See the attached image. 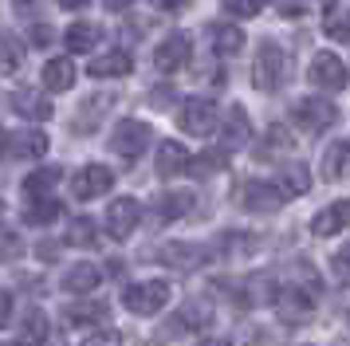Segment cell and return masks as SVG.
Returning <instances> with one entry per match:
<instances>
[{
  "mask_svg": "<svg viewBox=\"0 0 350 346\" xmlns=\"http://www.w3.org/2000/svg\"><path fill=\"white\" fill-rule=\"evenodd\" d=\"M224 165H228V154H224V150H208V154L193 157L189 173H197V177H205V173H217V170H224Z\"/></svg>",
  "mask_w": 350,
  "mask_h": 346,
  "instance_id": "obj_31",
  "label": "cell"
},
{
  "mask_svg": "<svg viewBox=\"0 0 350 346\" xmlns=\"http://www.w3.org/2000/svg\"><path fill=\"white\" fill-rule=\"evenodd\" d=\"M264 8V0H224V12L228 16H240V20H248Z\"/></svg>",
  "mask_w": 350,
  "mask_h": 346,
  "instance_id": "obj_34",
  "label": "cell"
},
{
  "mask_svg": "<svg viewBox=\"0 0 350 346\" xmlns=\"http://www.w3.org/2000/svg\"><path fill=\"white\" fill-rule=\"evenodd\" d=\"M138 220H142V204L134 201V197H118V201H111V209H107V232H111L114 240H126V236L138 228Z\"/></svg>",
  "mask_w": 350,
  "mask_h": 346,
  "instance_id": "obj_10",
  "label": "cell"
},
{
  "mask_svg": "<svg viewBox=\"0 0 350 346\" xmlns=\"http://www.w3.org/2000/svg\"><path fill=\"white\" fill-rule=\"evenodd\" d=\"M103 4H107L111 12H122V8H130V4H134V0H103Z\"/></svg>",
  "mask_w": 350,
  "mask_h": 346,
  "instance_id": "obj_41",
  "label": "cell"
},
{
  "mask_svg": "<svg viewBox=\"0 0 350 346\" xmlns=\"http://www.w3.org/2000/svg\"><path fill=\"white\" fill-rule=\"evenodd\" d=\"M197 346H228V338H201Z\"/></svg>",
  "mask_w": 350,
  "mask_h": 346,
  "instance_id": "obj_45",
  "label": "cell"
},
{
  "mask_svg": "<svg viewBox=\"0 0 350 346\" xmlns=\"http://www.w3.org/2000/svg\"><path fill=\"white\" fill-rule=\"evenodd\" d=\"M64 181V170L59 165H44V170H36L24 177V201H40V197H51L55 189Z\"/></svg>",
  "mask_w": 350,
  "mask_h": 346,
  "instance_id": "obj_16",
  "label": "cell"
},
{
  "mask_svg": "<svg viewBox=\"0 0 350 346\" xmlns=\"http://www.w3.org/2000/svg\"><path fill=\"white\" fill-rule=\"evenodd\" d=\"M4 346H16V343H4Z\"/></svg>",
  "mask_w": 350,
  "mask_h": 346,
  "instance_id": "obj_46",
  "label": "cell"
},
{
  "mask_svg": "<svg viewBox=\"0 0 350 346\" xmlns=\"http://www.w3.org/2000/svg\"><path fill=\"white\" fill-rule=\"evenodd\" d=\"M98 36H103V28H98V24L79 20V24H71V28H67L64 44H67V51H71V55H87V51L98 44Z\"/></svg>",
  "mask_w": 350,
  "mask_h": 346,
  "instance_id": "obj_22",
  "label": "cell"
},
{
  "mask_svg": "<svg viewBox=\"0 0 350 346\" xmlns=\"http://www.w3.org/2000/svg\"><path fill=\"white\" fill-rule=\"evenodd\" d=\"M275 181L284 185L287 197H299V193H307V189H311V173H307V165L291 161V165H284V170H280V177H275Z\"/></svg>",
  "mask_w": 350,
  "mask_h": 346,
  "instance_id": "obj_28",
  "label": "cell"
},
{
  "mask_svg": "<svg viewBox=\"0 0 350 346\" xmlns=\"http://www.w3.org/2000/svg\"><path fill=\"white\" fill-rule=\"evenodd\" d=\"M107 303L103 299H79V303H71V307H64V319H67V327H98L103 319H107Z\"/></svg>",
  "mask_w": 350,
  "mask_h": 346,
  "instance_id": "obj_14",
  "label": "cell"
},
{
  "mask_svg": "<svg viewBox=\"0 0 350 346\" xmlns=\"http://www.w3.org/2000/svg\"><path fill=\"white\" fill-rule=\"evenodd\" d=\"M327 36H331V40H342V44H350V16H338V12L327 16Z\"/></svg>",
  "mask_w": 350,
  "mask_h": 346,
  "instance_id": "obj_35",
  "label": "cell"
},
{
  "mask_svg": "<svg viewBox=\"0 0 350 346\" xmlns=\"http://www.w3.org/2000/svg\"><path fill=\"white\" fill-rule=\"evenodd\" d=\"M71 248H95L98 244V228H95V220H87V217H75L71 224H67V236H64Z\"/></svg>",
  "mask_w": 350,
  "mask_h": 346,
  "instance_id": "obj_29",
  "label": "cell"
},
{
  "mask_svg": "<svg viewBox=\"0 0 350 346\" xmlns=\"http://www.w3.org/2000/svg\"><path fill=\"white\" fill-rule=\"evenodd\" d=\"M4 154H8V161L44 157L48 154V134H44V130H8V134H4Z\"/></svg>",
  "mask_w": 350,
  "mask_h": 346,
  "instance_id": "obj_11",
  "label": "cell"
},
{
  "mask_svg": "<svg viewBox=\"0 0 350 346\" xmlns=\"http://www.w3.org/2000/svg\"><path fill=\"white\" fill-rule=\"evenodd\" d=\"M217 122H221V114H217L213 98H185L181 110H177V126L193 138H208L217 130Z\"/></svg>",
  "mask_w": 350,
  "mask_h": 346,
  "instance_id": "obj_5",
  "label": "cell"
},
{
  "mask_svg": "<svg viewBox=\"0 0 350 346\" xmlns=\"http://www.w3.org/2000/svg\"><path fill=\"white\" fill-rule=\"evenodd\" d=\"M64 217V204L59 197H40V201H24V220L28 224H51V220Z\"/></svg>",
  "mask_w": 350,
  "mask_h": 346,
  "instance_id": "obj_27",
  "label": "cell"
},
{
  "mask_svg": "<svg viewBox=\"0 0 350 346\" xmlns=\"http://www.w3.org/2000/svg\"><path fill=\"white\" fill-rule=\"evenodd\" d=\"M342 228H350V201L327 204V209L315 213V220H311V232L315 236H334V232H342Z\"/></svg>",
  "mask_w": 350,
  "mask_h": 346,
  "instance_id": "obj_17",
  "label": "cell"
},
{
  "mask_svg": "<svg viewBox=\"0 0 350 346\" xmlns=\"http://www.w3.org/2000/svg\"><path fill=\"white\" fill-rule=\"evenodd\" d=\"M8 110L20 118H51V98L44 91H12L8 94Z\"/></svg>",
  "mask_w": 350,
  "mask_h": 346,
  "instance_id": "obj_13",
  "label": "cell"
},
{
  "mask_svg": "<svg viewBox=\"0 0 350 346\" xmlns=\"http://www.w3.org/2000/svg\"><path fill=\"white\" fill-rule=\"evenodd\" d=\"M150 142H154L150 122H142V118H122L111 134V150L122 157V161H138V157L150 150Z\"/></svg>",
  "mask_w": 350,
  "mask_h": 346,
  "instance_id": "obj_3",
  "label": "cell"
},
{
  "mask_svg": "<svg viewBox=\"0 0 350 346\" xmlns=\"http://www.w3.org/2000/svg\"><path fill=\"white\" fill-rule=\"evenodd\" d=\"M323 177H327V181H338V177H350V138L334 142L331 150L323 154Z\"/></svg>",
  "mask_w": 350,
  "mask_h": 346,
  "instance_id": "obj_23",
  "label": "cell"
},
{
  "mask_svg": "<svg viewBox=\"0 0 350 346\" xmlns=\"http://www.w3.org/2000/svg\"><path fill=\"white\" fill-rule=\"evenodd\" d=\"M83 4H87V0H59V8H71V12H75V8H83Z\"/></svg>",
  "mask_w": 350,
  "mask_h": 346,
  "instance_id": "obj_44",
  "label": "cell"
},
{
  "mask_svg": "<svg viewBox=\"0 0 350 346\" xmlns=\"http://www.w3.org/2000/svg\"><path fill=\"white\" fill-rule=\"evenodd\" d=\"M55 252H59V244H55V240H40V248H36V256H40V260H59V256H55Z\"/></svg>",
  "mask_w": 350,
  "mask_h": 346,
  "instance_id": "obj_39",
  "label": "cell"
},
{
  "mask_svg": "<svg viewBox=\"0 0 350 346\" xmlns=\"http://www.w3.org/2000/svg\"><path fill=\"white\" fill-rule=\"evenodd\" d=\"M248 134H252V122L244 118V107H232L228 110V122H224V138H228V146L244 142Z\"/></svg>",
  "mask_w": 350,
  "mask_h": 346,
  "instance_id": "obj_30",
  "label": "cell"
},
{
  "mask_svg": "<svg viewBox=\"0 0 350 346\" xmlns=\"http://www.w3.org/2000/svg\"><path fill=\"white\" fill-rule=\"evenodd\" d=\"M205 315H208V307H201V303H189V307H181V311H177V330L201 327V323H205Z\"/></svg>",
  "mask_w": 350,
  "mask_h": 346,
  "instance_id": "obj_32",
  "label": "cell"
},
{
  "mask_svg": "<svg viewBox=\"0 0 350 346\" xmlns=\"http://www.w3.org/2000/svg\"><path fill=\"white\" fill-rule=\"evenodd\" d=\"M87 71H91V79H122V75L134 71V59L118 47V51H103V55H95Z\"/></svg>",
  "mask_w": 350,
  "mask_h": 346,
  "instance_id": "obj_15",
  "label": "cell"
},
{
  "mask_svg": "<svg viewBox=\"0 0 350 346\" xmlns=\"http://www.w3.org/2000/svg\"><path fill=\"white\" fill-rule=\"evenodd\" d=\"M16 256V232H4V260Z\"/></svg>",
  "mask_w": 350,
  "mask_h": 346,
  "instance_id": "obj_40",
  "label": "cell"
},
{
  "mask_svg": "<svg viewBox=\"0 0 350 346\" xmlns=\"http://www.w3.org/2000/svg\"><path fill=\"white\" fill-rule=\"evenodd\" d=\"M83 346H122V334L118 330H95Z\"/></svg>",
  "mask_w": 350,
  "mask_h": 346,
  "instance_id": "obj_37",
  "label": "cell"
},
{
  "mask_svg": "<svg viewBox=\"0 0 350 346\" xmlns=\"http://www.w3.org/2000/svg\"><path fill=\"white\" fill-rule=\"evenodd\" d=\"M98 283H103V271L95 264H75L64 276V291H71V295H91Z\"/></svg>",
  "mask_w": 350,
  "mask_h": 346,
  "instance_id": "obj_20",
  "label": "cell"
},
{
  "mask_svg": "<svg viewBox=\"0 0 350 346\" xmlns=\"http://www.w3.org/2000/svg\"><path fill=\"white\" fill-rule=\"evenodd\" d=\"M111 185H114V173L107 170V165H83V170L75 173V181H71V193H75L79 201H95L103 193H111Z\"/></svg>",
  "mask_w": 350,
  "mask_h": 346,
  "instance_id": "obj_12",
  "label": "cell"
},
{
  "mask_svg": "<svg viewBox=\"0 0 350 346\" xmlns=\"http://www.w3.org/2000/svg\"><path fill=\"white\" fill-rule=\"evenodd\" d=\"M193 55V40L185 36V31H177V36H170V40H161L158 51H154V67L158 71H165V75H174V71H181L185 63H189Z\"/></svg>",
  "mask_w": 350,
  "mask_h": 346,
  "instance_id": "obj_9",
  "label": "cell"
},
{
  "mask_svg": "<svg viewBox=\"0 0 350 346\" xmlns=\"http://www.w3.org/2000/svg\"><path fill=\"white\" fill-rule=\"evenodd\" d=\"M51 334V323L48 315L40 311V307H32V311L24 315V323H20V338H24V346H44Z\"/></svg>",
  "mask_w": 350,
  "mask_h": 346,
  "instance_id": "obj_25",
  "label": "cell"
},
{
  "mask_svg": "<svg viewBox=\"0 0 350 346\" xmlns=\"http://www.w3.org/2000/svg\"><path fill=\"white\" fill-rule=\"evenodd\" d=\"M334 271L342 276V280H350V244H342V252H334Z\"/></svg>",
  "mask_w": 350,
  "mask_h": 346,
  "instance_id": "obj_38",
  "label": "cell"
},
{
  "mask_svg": "<svg viewBox=\"0 0 350 346\" xmlns=\"http://www.w3.org/2000/svg\"><path fill=\"white\" fill-rule=\"evenodd\" d=\"M4 323H12V291H4Z\"/></svg>",
  "mask_w": 350,
  "mask_h": 346,
  "instance_id": "obj_42",
  "label": "cell"
},
{
  "mask_svg": "<svg viewBox=\"0 0 350 346\" xmlns=\"http://www.w3.org/2000/svg\"><path fill=\"white\" fill-rule=\"evenodd\" d=\"M71 83H75V63L67 59V55L44 63V87L48 91H67Z\"/></svg>",
  "mask_w": 350,
  "mask_h": 346,
  "instance_id": "obj_26",
  "label": "cell"
},
{
  "mask_svg": "<svg viewBox=\"0 0 350 346\" xmlns=\"http://www.w3.org/2000/svg\"><path fill=\"white\" fill-rule=\"evenodd\" d=\"M311 83L323 87V91H347V63L338 59L334 51H315V59H311Z\"/></svg>",
  "mask_w": 350,
  "mask_h": 346,
  "instance_id": "obj_8",
  "label": "cell"
},
{
  "mask_svg": "<svg viewBox=\"0 0 350 346\" xmlns=\"http://www.w3.org/2000/svg\"><path fill=\"white\" fill-rule=\"evenodd\" d=\"M208 44L217 55H237L240 47H244V31L237 24H213L208 28Z\"/></svg>",
  "mask_w": 350,
  "mask_h": 346,
  "instance_id": "obj_24",
  "label": "cell"
},
{
  "mask_svg": "<svg viewBox=\"0 0 350 346\" xmlns=\"http://www.w3.org/2000/svg\"><path fill=\"white\" fill-rule=\"evenodd\" d=\"M287 201V193L280 181H244L240 185V204L248 213H275Z\"/></svg>",
  "mask_w": 350,
  "mask_h": 346,
  "instance_id": "obj_7",
  "label": "cell"
},
{
  "mask_svg": "<svg viewBox=\"0 0 350 346\" xmlns=\"http://www.w3.org/2000/svg\"><path fill=\"white\" fill-rule=\"evenodd\" d=\"M287 67H291V63H287L284 47L264 40L260 51H256V59H252V83L260 87V91H275V87L287 79Z\"/></svg>",
  "mask_w": 350,
  "mask_h": 346,
  "instance_id": "obj_2",
  "label": "cell"
},
{
  "mask_svg": "<svg viewBox=\"0 0 350 346\" xmlns=\"http://www.w3.org/2000/svg\"><path fill=\"white\" fill-rule=\"evenodd\" d=\"M291 146H295V142H291V134H287L284 126L280 122L268 126V134H264V150H271V154L280 150V154H284V150H291Z\"/></svg>",
  "mask_w": 350,
  "mask_h": 346,
  "instance_id": "obj_33",
  "label": "cell"
},
{
  "mask_svg": "<svg viewBox=\"0 0 350 346\" xmlns=\"http://www.w3.org/2000/svg\"><path fill=\"white\" fill-rule=\"evenodd\" d=\"M111 107H114V94H95V103L87 98L79 107V114H75V122H71L75 134H91V130L103 122V110H111Z\"/></svg>",
  "mask_w": 350,
  "mask_h": 346,
  "instance_id": "obj_21",
  "label": "cell"
},
{
  "mask_svg": "<svg viewBox=\"0 0 350 346\" xmlns=\"http://www.w3.org/2000/svg\"><path fill=\"white\" fill-rule=\"evenodd\" d=\"M189 165H193V157L181 142H161L158 146V173L174 177V173H185Z\"/></svg>",
  "mask_w": 350,
  "mask_h": 346,
  "instance_id": "obj_19",
  "label": "cell"
},
{
  "mask_svg": "<svg viewBox=\"0 0 350 346\" xmlns=\"http://www.w3.org/2000/svg\"><path fill=\"white\" fill-rule=\"evenodd\" d=\"M150 260L174 267V271H193V267L205 264L208 256H205L201 244H189V240H165V244H158V248L150 252Z\"/></svg>",
  "mask_w": 350,
  "mask_h": 346,
  "instance_id": "obj_6",
  "label": "cell"
},
{
  "mask_svg": "<svg viewBox=\"0 0 350 346\" xmlns=\"http://www.w3.org/2000/svg\"><path fill=\"white\" fill-rule=\"evenodd\" d=\"M170 299H174V287L161 283V280H138V283H126L122 287V307L130 315H142V319L165 311Z\"/></svg>",
  "mask_w": 350,
  "mask_h": 346,
  "instance_id": "obj_1",
  "label": "cell"
},
{
  "mask_svg": "<svg viewBox=\"0 0 350 346\" xmlns=\"http://www.w3.org/2000/svg\"><path fill=\"white\" fill-rule=\"evenodd\" d=\"M291 118H295V126H299V130H307V134H323V130H331V126L338 122V110H334L331 98L307 94V98H295Z\"/></svg>",
  "mask_w": 350,
  "mask_h": 346,
  "instance_id": "obj_4",
  "label": "cell"
},
{
  "mask_svg": "<svg viewBox=\"0 0 350 346\" xmlns=\"http://www.w3.org/2000/svg\"><path fill=\"white\" fill-rule=\"evenodd\" d=\"M20 67V44L16 36H4V75H12Z\"/></svg>",
  "mask_w": 350,
  "mask_h": 346,
  "instance_id": "obj_36",
  "label": "cell"
},
{
  "mask_svg": "<svg viewBox=\"0 0 350 346\" xmlns=\"http://www.w3.org/2000/svg\"><path fill=\"white\" fill-rule=\"evenodd\" d=\"M193 204H197V197L189 189H170L154 201V213H158V220H181L185 213H193Z\"/></svg>",
  "mask_w": 350,
  "mask_h": 346,
  "instance_id": "obj_18",
  "label": "cell"
},
{
  "mask_svg": "<svg viewBox=\"0 0 350 346\" xmlns=\"http://www.w3.org/2000/svg\"><path fill=\"white\" fill-rule=\"evenodd\" d=\"M154 4H161V8H185L189 0H154Z\"/></svg>",
  "mask_w": 350,
  "mask_h": 346,
  "instance_id": "obj_43",
  "label": "cell"
}]
</instances>
